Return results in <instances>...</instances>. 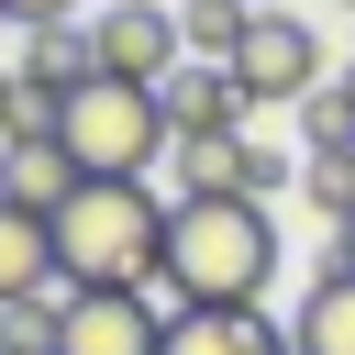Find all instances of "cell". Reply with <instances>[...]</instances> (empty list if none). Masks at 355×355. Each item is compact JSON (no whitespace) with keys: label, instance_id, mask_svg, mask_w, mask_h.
Instances as JSON below:
<instances>
[{"label":"cell","instance_id":"11","mask_svg":"<svg viewBox=\"0 0 355 355\" xmlns=\"http://www.w3.org/2000/svg\"><path fill=\"white\" fill-rule=\"evenodd\" d=\"M288 355H355V266H322L288 311Z\"/></svg>","mask_w":355,"mask_h":355},{"label":"cell","instance_id":"8","mask_svg":"<svg viewBox=\"0 0 355 355\" xmlns=\"http://www.w3.org/2000/svg\"><path fill=\"white\" fill-rule=\"evenodd\" d=\"M55 288H67V277H55V222L22 211V200H0V311L55 300Z\"/></svg>","mask_w":355,"mask_h":355},{"label":"cell","instance_id":"1","mask_svg":"<svg viewBox=\"0 0 355 355\" xmlns=\"http://www.w3.org/2000/svg\"><path fill=\"white\" fill-rule=\"evenodd\" d=\"M266 277H277L266 200H166V266H155V288L178 311H255Z\"/></svg>","mask_w":355,"mask_h":355},{"label":"cell","instance_id":"12","mask_svg":"<svg viewBox=\"0 0 355 355\" xmlns=\"http://www.w3.org/2000/svg\"><path fill=\"white\" fill-rule=\"evenodd\" d=\"M67 189H78V166H67V144L55 133H33V144H0V200H22V211H67Z\"/></svg>","mask_w":355,"mask_h":355},{"label":"cell","instance_id":"10","mask_svg":"<svg viewBox=\"0 0 355 355\" xmlns=\"http://www.w3.org/2000/svg\"><path fill=\"white\" fill-rule=\"evenodd\" d=\"M11 78H22V100H67V89H89L100 78V55H89V33L78 22H55V33H22V55H11Z\"/></svg>","mask_w":355,"mask_h":355},{"label":"cell","instance_id":"4","mask_svg":"<svg viewBox=\"0 0 355 355\" xmlns=\"http://www.w3.org/2000/svg\"><path fill=\"white\" fill-rule=\"evenodd\" d=\"M322 78H333V67H322V44H311L300 11H255V22H244V44H233V89H244V111L311 100Z\"/></svg>","mask_w":355,"mask_h":355},{"label":"cell","instance_id":"21","mask_svg":"<svg viewBox=\"0 0 355 355\" xmlns=\"http://www.w3.org/2000/svg\"><path fill=\"white\" fill-rule=\"evenodd\" d=\"M166 11H178V0H166Z\"/></svg>","mask_w":355,"mask_h":355},{"label":"cell","instance_id":"16","mask_svg":"<svg viewBox=\"0 0 355 355\" xmlns=\"http://www.w3.org/2000/svg\"><path fill=\"white\" fill-rule=\"evenodd\" d=\"M300 200H311L322 222H344V211H355V166H300Z\"/></svg>","mask_w":355,"mask_h":355},{"label":"cell","instance_id":"3","mask_svg":"<svg viewBox=\"0 0 355 355\" xmlns=\"http://www.w3.org/2000/svg\"><path fill=\"white\" fill-rule=\"evenodd\" d=\"M55 144H67L78 178H155V155H166V111H155V89L89 78V89L55 100Z\"/></svg>","mask_w":355,"mask_h":355},{"label":"cell","instance_id":"2","mask_svg":"<svg viewBox=\"0 0 355 355\" xmlns=\"http://www.w3.org/2000/svg\"><path fill=\"white\" fill-rule=\"evenodd\" d=\"M155 266H166L155 178H78L55 211V277L67 288H155Z\"/></svg>","mask_w":355,"mask_h":355},{"label":"cell","instance_id":"13","mask_svg":"<svg viewBox=\"0 0 355 355\" xmlns=\"http://www.w3.org/2000/svg\"><path fill=\"white\" fill-rule=\"evenodd\" d=\"M300 122H311V166H355V67L322 78V89L300 100Z\"/></svg>","mask_w":355,"mask_h":355},{"label":"cell","instance_id":"5","mask_svg":"<svg viewBox=\"0 0 355 355\" xmlns=\"http://www.w3.org/2000/svg\"><path fill=\"white\" fill-rule=\"evenodd\" d=\"M89 55H100V78H122V89H166V78L189 67L166 0H111V11L89 22Z\"/></svg>","mask_w":355,"mask_h":355},{"label":"cell","instance_id":"7","mask_svg":"<svg viewBox=\"0 0 355 355\" xmlns=\"http://www.w3.org/2000/svg\"><path fill=\"white\" fill-rule=\"evenodd\" d=\"M155 111H166V144H233V133H244V89H233V67H200V55L155 89Z\"/></svg>","mask_w":355,"mask_h":355},{"label":"cell","instance_id":"9","mask_svg":"<svg viewBox=\"0 0 355 355\" xmlns=\"http://www.w3.org/2000/svg\"><path fill=\"white\" fill-rule=\"evenodd\" d=\"M155 355H288V322H266V311H166Z\"/></svg>","mask_w":355,"mask_h":355},{"label":"cell","instance_id":"15","mask_svg":"<svg viewBox=\"0 0 355 355\" xmlns=\"http://www.w3.org/2000/svg\"><path fill=\"white\" fill-rule=\"evenodd\" d=\"M55 333H67V288H55V300L0 311V355H55Z\"/></svg>","mask_w":355,"mask_h":355},{"label":"cell","instance_id":"19","mask_svg":"<svg viewBox=\"0 0 355 355\" xmlns=\"http://www.w3.org/2000/svg\"><path fill=\"white\" fill-rule=\"evenodd\" d=\"M11 100H22V78H11V67H0V122H11Z\"/></svg>","mask_w":355,"mask_h":355},{"label":"cell","instance_id":"20","mask_svg":"<svg viewBox=\"0 0 355 355\" xmlns=\"http://www.w3.org/2000/svg\"><path fill=\"white\" fill-rule=\"evenodd\" d=\"M244 11H288V0H244Z\"/></svg>","mask_w":355,"mask_h":355},{"label":"cell","instance_id":"6","mask_svg":"<svg viewBox=\"0 0 355 355\" xmlns=\"http://www.w3.org/2000/svg\"><path fill=\"white\" fill-rule=\"evenodd\" d=\"M155 344H166L155 288H67V333H55V355H155Z\"/></svg>","mask_w":355,"mask_h":355},{"label":"cell","instance_id":"14","mask_svg":"<svg viewBox=\"0 0 355 355\" xmlns=\"http://www.w3.org/2000/svg\"><path fill=\"white\" fill-rule=\"evenodd\" d=\"M244 0H178V44L200 55V67H233V44H244Z\"/></svg>","mask_w":355,"mask_h":355},{"label":"cell","instance_id":"18","mask_svg":"<svg viewBox=\"0 0 355 355\" xmlns=\"http://www.w3.org/2000/svg\"><path fill=\"white\" fill-rule=\"evenodd\" d=\"M333 266H355V211H344V222H333Z\"/></svg>","mask_w":355,"mask_h":355},{"label":"cell","instance_id":"17","mask_svg":"<svg viewBox=\"0 0 355 355\" xmlns=\"http://www.w3.org/2000/svg\"><path fill=\"white\" fill-rule=\"evenodd\" d=\"M0 22H22V33H55V22H78V0H0Z\"/></svg>","mask_w":355,"mask_h":355}]
</instances>
